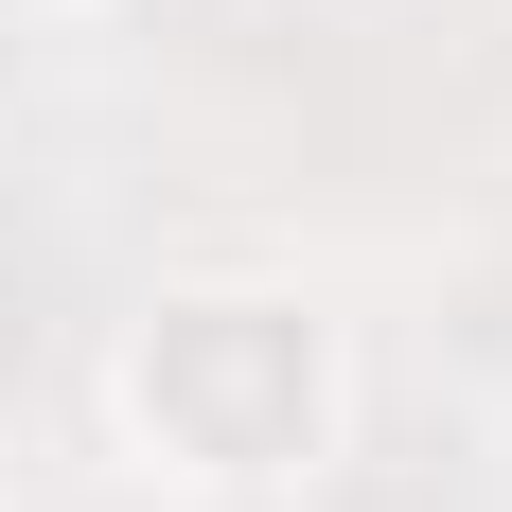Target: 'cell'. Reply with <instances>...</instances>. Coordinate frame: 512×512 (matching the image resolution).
I'll use <instances>...</instances> for the list:
<instances>
[{"mask_svg": "<svg viewBox=\"0 0 512 512\" xmlns=\"http://www.w3.org/2000/svg\"><path fill=\"white\" fill-rule=\"evenodd\" d=\"M106 407V460L142 495H195V512H283L354 460V336L301 301V283H159L89 371Z\"/></svg>", "mask_w": 512, "mask_h": 512, "instance_id": "obj_1", "label": "cell"}, {"mask_svg": "<svg viewBox=\"0 0 512 512\" xmlns=\"http://www.w3.org/2000/svg\"><path fill=\"white\" fill-rule=\"evenodd\" d=\"M18 36H89V18H124V0H0Z\"/></svg>", "mask_w": 512, "mask_h": 512, "instance_id": "obj_2", "label": "cell"}]
</instances>
